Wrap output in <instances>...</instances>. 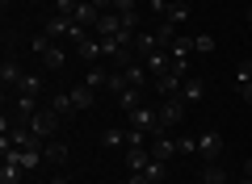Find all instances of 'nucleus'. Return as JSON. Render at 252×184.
<instances>
[{
	"label": "nucleus",
	"mask_w": 252,
	"mask_h": 184,
	"mask_svg": "<svg viewBox=\"0 0 252 184\" xmlns=\"http://www.w3.org/2000/svg\"><path fill=\"white\" fill-rule=\"evenodd\" d=\"M76 9H80L76 0H55V13H63V17H76Z\"/></svg>",
	"instance_id": "nucleus-32"
},
{
	"label": "nucleus",
	"mask_w": 252,
	"mask_h": 184,
	"mask_svg": "<svg viewBox=\"0 0 252 184\" xmlns=\"http://www.w3.org/2000/svg\"><path fill=\"white\" fill-rule=\"evenodd\" d=\"M202 184H227V167L219 163V159H215V163H206V172H202Z\"/></svg>",
	"instance_id": "nucleus-24"
},
{
	"label": "nucleus",
	"mask_w": 252,
	"mask_h": 184,
	"mask_svg": "<svg viewBox=\"0 0 252 184\" xmlns=\"http://www.w3.org/2000/svg\"><path fill=\"white\" fill-rule=\"evenodd\" d=\"M198 151L210 159V163H215V159L223 155V134H219V130H206V134L198 138Z\"/></svg>",
	"instance_id": "nucleus-7"
},
{
	"label": "nucleus",
	"mask_w": 252,
	"mask_h": 184,
	"mask_svg": "<svg viewBox=\"0 0 252 184\" xmlns=\"http://www.w3.org/2000/svg\"><path fill=\"white\" fill-rule=\"evenodd\" d=\"M185 79L189 76H181V71H164V76H156L152 79V88H156V92H160V97H181V84H185Z\"/></svg>",
	"instance_id": "nucleus-5"
},
{
	"label": "nucleus",
	"mask_w": 252,
	"mask_h": 184,
	"mask_svg": "<svg viewBox=\"0 0 252 184\" xmlns=\"http://www.w3.org/2000/svg\"><path fill=\"white\" fill-rule=\"evenodd\" d=\"M206 97V84H202L198 76H189L185 84H181V101H185V105H193V101H202Z\"/></svg>",
	"instance_id": "nucleus-13"
},
{
	"label": "nucleus",
	"mask_w": 252,
	"mask_h": 184,
	"mask_svg": "<svg viewBox=\"0 0 252 184\" xmlns=\"http://www.w3.org/2000/svg\"><path fill=\"white\" fill-rule=\"evenodd\" d=\"M109 92H114V97H118V92H126V88H130V79H126V71H109Z\"/></svg>",
	"instance_id": "nucleus-28"
},
{
	"label": "nucleus",
	"mask_w": 252,
	"mask_h": 184,
	"mask_svg": "<svg viewBox=\"0 0 252 184\" xmlns=\"http://www.w3.org/2000/svg\"><path fill=\"white\" fill-rule=\"evenodd\" d=\"M172 38H177V26H172V21H160V26H156V42H160L164 51H168V46H172Z\"/></svg>",
	"instance_id": "nucleus-27"
},
{
	"label": "nucleus",
	"mask_w": 252,
	"mask_h": 184,
	"mask_svg": "<svg viewBox=\"0 0 252 184\" xmlns=\"http://www.w3.org/2000/svg\"><path fill=\"white\" fill-rule=\"evenodd\" d=\"M189 113V105L181 97H160V105H156V117H160V134H168V126H181Z\"/></svg>",
	"instance_id": "nucleus-1"
},
{
	"label": "nucleus",
	"mask_w": 252,
	"mask_h": 184,
	"mask_svg": "<svg viewBox=\"0 0 252 184\" xmlns=\"http://www.w3.org/2000/svg\"><path fill=\"white\" fill-rule=\"evenodd\" d=\"M30 4H38V0H30Z\"/></svg>",
	"instance_id": "nucleus-41"
},
{
	"label": "nucleus",
	"mask_w": 252,
	"mask_h": 184,
	"mask_svg": "<svg viewBox=\"0 0 252 184\" xmlns=\"http://www.w3.org/2000/svg\"><path fill=\"white\" fill-rule=\"evenodd\" d=\"M97 17H101V9H93V4H80V9H76V26H84V29L97 26Z\"/></svg>",
	"instance_id": "nucleus-26"
},
{
	"label": "nucleus",
	"mask_w": 252,
	"mask_h": 184,
	"mask_svg": "<svg viewBox=\"0 0 252 184\" xmlns=\"http://www.w3.org/2000/svg\"><path fill=\"white\" fill-rule=\"evenodd\" d=\"M143 63H147V71H152V79H156V76H164V71L172 67V54H168V51L160 46V51H152V54H147Z\"/></svg>",
	"instance_id": "nucleus-11"
},
{
	"label": "nucleus",
	"mask_w": 252,
	"mask_h": 184,
	"mask_svg": "<svg viewBox=\"0 0 252 184\" xmlns=\"http://www.w3.org/2000/svg\"><path fill=\"white\" fill-rule=\"evenodd\" d=\"M177 151L181 155H198V138H177Z\"/></svg>",
	"instance_id": "nucleus-33"
},
{
	"label": "nucleus",
	"mask_w": 252,
	"mask_h": 184,
	"mask_svg": "<svg viewBox=\"0 0 252 184\" xmlns=\"http://www.w3.org/2000/svg\"><path fill=\"white\" fill-rule=\"evenodd\" d=\"M109 71H114V67H105V63H93L89 76H84V84H89V88H105V84H109Z\"/></svg>",
	"instance_id": "nucleus-20"
},
{
	"label": "nucleus",
	"mask_w": 252,
	"mask_h": 184,
	"mask_svg": "<svg viewBox=\"0 0 252 184\" xmlns=\"http://www.w3.org/2000/svg\"><path fill=\"white\" fill-rule=\"evenodd\" d=\"M17 97H42V79H38V76H30V71H26V79L17 84Z\"/></svg>",
	"instance_id": "nucleus-25"
},
{
	"label": "nucleus",
	"mask_w": 252,
	"mask_h": 184,
	"mask_svg": "<svg viewBox=\"0 0 252 184\" xmlns=\"http://www.w3.org/2000/svg\"><path fill=\"white\" fill-rule=\"evenodd\" d=\"M76 4H89V0H76Z\"/></svg>",
	"instance_id": "nucleus-40"
},
{
	"label": "nucleus",
	"mask_w": 252,
	"mask_h": 184,
	"mask_svg": "<svg viewBox=\"0 0 252 184\" xmlns=\"http://www.w3.org/2000/svg\"><path fill=\"white\" fill-rule=\"evenodd\" d=\"M240 97H244V105L252 109V79H248V84H240Z\"/></svg>",
	"instance_id": "nucleus-35"
},
{
	"label": "nucleus",
	"mask_w": 252,
	"mask_h": 184,
	"mask_svg": "<svg viewBox=\"0 0 252 184\" xmlns=\"http://www.w3.org/2000/svg\"><path fill=\"white\" fill-rule=\"evenodd\" d=\"M193 51H198V54H210V51H215V38L198 34V38H193Z\"/></svg>",
	"instance_id": "nucleus-30"
},
{
	"label": "nucleus",
	"mask_w": 252,
	"mask_h": 184,
	"mask_svg": "<svg viewBox=\"0 0 252 184\" xmlns=\"http://www.w3.org/2000/svg\"><path fill=\"white\" fill-rule=\"evenodd\" d=\"M76 59H84L93 67V63H101V38H84V42H76Z\"/></svg>",
	"instance_id": "nucleus-9"
},
{
	"label": "nucleus",
	"mask_w": 252,
	"mask_h": 184,
	"mask_svg": "<svg viewBox=\"0 0 252 184\" xmlns=\"http://www.w3.org/2000/svg\"><path fill=\"white\" fill-rule=\"evenodd\" d=\"M130 184H147V180H143V172H130Z\"/></svg>",
	"instance_id": "nucleus-36"
},
{
	"label": "nucleus",
	"mask_w": 252,
	"mask_h": 184,
	"mask_svg": "<svg viewBox=\"0 0 252 184\" xmlns=\"http://www.w3.org/2000/svg\"><path fill=\"white\" fill-rule=\"evenodd\" d=\"M147 151H152V159H164V163H168V159L177 155V142H172L168 134H152V147Z\"/></svg>",
	"instance_id": "nucleus-8"
},
{
	"label": "nucleus",
	"mask_w": 252,
	"mask_h": 184,
	"mask_svg": "<svg viewBox=\"0 0 252 184\" xmlns=\"http://www.w3.org/2000/svg\"><path fill=\"white\" fill-rule=\"evenodd\" d=\"M160 21H172V26H181V21H189V0H168V9H164Z\"/></svg>",
	"instance_id": "nucleus-15"
},
{
	"label": "nucleus",
	"mask_w": 252,
	"mask_h": 184,
	"mask_svg": "<svg viewBox=\"0 0 252 184\" xmlns=\"http://www.w3.org/2000/svg\"><path fill=\"white\" fill-rule=\"evenodd\" d=\"M252 79V59H244L240 67H235V84H248Z\"/></svg>",
	"instance_id": "nucleus-31"
},
{
	"label": "nucleus",
	"mask_w": 252,
	"mask_h": 184,
	"mask_svg": "<svg viewBox=\"0 0 252 184\" xmlns=\"http://www.w3.org/2000/svg\"><path fill=\"white\" fill-rule=\"evenodd\" d=\"M135 51H139V59H147L152 51H160V42H156V29H139V38H135Z\"/></svg>",
	"instance_id": "nucleus-19"
},
{
	"label": "nucleus",
	"mask_w": 252,
	"mask_h": 184,
	"mask_svg": "<svg viewBox=\"0 0 252 184\" xmlns=\"http://www.w3.org/2000/svg\"><path fill=\"white\" fill-rule=\"evenodd\" d=\"M126 79H130V88H147V84H152L147 63H130V67H126Z\"/></svg>",
	"instance_id": "nucleus-18"
},
{
	"label": "nucleus",
	"mask_w": 252,
	"mask_h": 184,
	"mask_svg": "<svg viewBox=\"0 0 252 184\" xmlns=\"http://www.w3.org/2000/svg\"><path fill=\"white\" fill-rule=\"evenodd\" d=\"M126 122L135 126V130H147V134H160V117H156V109L152 105H135L130 113H122Z\"/></svg>",
	"instance_id": "nucleus-4"
},
{
	"label": "nucleus",
	"mask_w": 252,
	"mask_h": 184,
	"mask_svg": "<svg viewBox=\"0 0 252 184\" xmlns=\"http://www.w3.org/2000/svg\"><path fill=\"white\" fill-rule=\"evenodd\" d=\"M139 0H114V13H135Z\"/></svg>",
	"instance_id": "nucleus-34"
},
{
	"label": "nucleus",
	"mask_w": 252,
	"mask_h": 184,
	"mask_svg": "<svg viewBox=\"0 0 252 184\" xmlns=\"http://www.w3.org/2000/svg\"><path fill=\"white\" fill-rule=\"evenodd\" d=\"M147 163H152V151L147 147H126V167L130 172H143Z\"/></svg>",
	"instance_id": "nucleus-14"
},
{
	"label": "nucleus",
	"mask_w": 252,
	"mask_h": 184,
	"mask_svg": "<svg viewBox=\"0 0 252 184\" xmlns=\"http://www.w3.org/2000/svg\"><path fill=\"white\" fill-rule=\"evenodd\" d=\"M42 159L51 167H63L67 163V142H42Z\"/></svg>",
	"instance_id": "nucleus-12"
},
{
	"label": "nucleus",
	"mask_w": 252,
	"mask_h": 184,
	"mask_svg": "<svg viewBox=\"0 0 252 184\" xmlns=\"http://www.w3.org/2000/svg\"><path fill=\"white\" fill-rule=\"evenodd\" d=\"M72 92V105H76V113H84V109H93L97 105V88H89V84H80V88H67Z\"/></svg>",
	"instance_id": "nucleus-10"
},
{
	"label": "nucleus",
	"mask_w": 252,
	"mask_h": 184,
	"mask_svg": "<svg viewBox=\"0 0 252 184\" xmlns=\"http://www.w3.org/2000/svg\"><path fill=\"white\" fill-rule=\"evenodd\" d=\"M101 142H105L109 151H114V147H126V130H105V134H101Z\"/></svg>",
	"instance_id": "nucleus-29"
},
{
	"label": "nucleus",
	"mask_w": 252,
	"mask_h": 184,
	"mask_svg": "<svg viewBox=\"0 0 252 184\" xmlns=\"http://www.w3.org/2000/svg\"><path fill=\"white\" fill-rule=\"evenodd\" d=\"M248 38H252V34H248Z\"/></svg>",
	"instance_id": "nucleus-43"
},
{
	"label": "nucleus",
	"mask_w": 252,
	"mask_h": 184,
	"mask_svg": "<svg viewBox=\"0 0 252 184\" xmlns=\"http://www.w3.org/2000/svg\"><path fill=\"white\" fill-rule=\"evenodd\" d=\"M46 184H72V180H67V176H55V180H46Z\"/></svg>",
	"instance_id": "nucleus-37"
},
{
	"label": "nucleus",
	"mask_w": 252,
	"mask_h": 184,
	"mask_svg": "<svg viewBox=\"0 0 252 184\" xmlns=\"http://www.w3.org/2000/svg\"><path fill=\"white\" fill-rule=\"evenodd\" d=\"M164 176H168V163H164V159H152V163L143 167V180L147 184H164Z\"/></svg>",
	"instance_id": "nucleus-22"
},
{
	"label": "nucleus",
	"mask_w": 252,
	"mask_h": 184,
	"mask_svg": "<svg viewBox=\"0 0 252 184\" xmlns=\"http://www.w3.org/2000/svg\"><path fill=\"white\" fill-rule=\"evenodd\" d=\"M168 54H172V59H189V54H193V38L177 34V38H172V46H168Z\"/></svg>",
	"instance_id": "nucleus-23"
},
{
	"label": "nucleus",
	"mask_w": 252,
	"mask_h": 184,
	"mask_svg": "<svg viewBox=\"0 0 252 184\" xmlns=\"http://www.w3.org/2000/svg\"><path fill=\"white\" fill-rule=\"evenodd\" d=\"M244 184H252V180H244Z\"/></svg>",
	"instance_id": "nucleus-42"
},
{
	"label": "nucleus",
	"mask_w": 252,
	"mask_h": 184,
	"mask_svg": "<svg viewBox=\"0 0 252 184\" xmlns=\"http://www.w3.org/2000/svg\"><path fill=\"white\" fill-rule=\"evenodd\" d=\"M26 180V167L17 163V159H4V167H0V184H21Z\"/></svg>",
	"instance_id": "nucleus-17"
},
{
	"label": "nucleus",
	"mask_w": 252,
	"mask_h": 184,
	"mask_svg": "<svg viewBox=\"0 0 252 184\" xmlns=\"http://www.w3.org/2000/svg\"><path fill=\"white\" fill-rule=\"evenodd\" d=\"M26 126H30V130H34V138H42V142H46V138H51V134H55V130H59V126H63V117L55 113L51 105H42V109H38V113L30 117Z\"/></svg>",
	"instance_id": "nucleus-3"
},
{
	"label": "nucleus",
	"mask_w": 252,
	"mask_h": 184,
	"mask_svg": "<svg viewBox=\"0 0 252 184\" xmlns=\"http://www.w3.org/2000/svg\"><path fill=\"white\" fill-rule=\"evenodd\" d=\"M9 4H13V0H0V9H4V13H9Z\"/></svg>",
	"instance_id": "nucleus-38"
},
{
	"label": "nucleus",
	"mask_w": 252,
	"mask_h": 184,
	"mask_svg": "<svg viewBox=\"0 0 252 184\" xmlns=\"http://www.w3.org/2000/svg\"><path fill=\"white\" fill-rule=\"evenodd\" d=\"M135 105H143V88H126V92H118V109H122V113H130Z\"/></svg>",
	"instance_id": "nucleus-21"
},
{
	"label": "nucleus",
	"mask_w": 252,
	"mask_h": 184,
	"mask_svg": "<svg viewBox=\"0 0 252 184\" xmlns=\"http://www.w3.org/2000/svg\"><path fill=\"white\" fill-rule=\"evenodd\" d=\"M34 54L42 59V67H46V71H59L63 63H67V54H63V46L55 42V38H46V34H38V38H34Z\"/></svg>",
	"instance_id": "nucleus-2"
},
{
	"label": "nucleus",
	"mask_w": 252,
	"mask_h": 184,
	"mask_svg": "<svg viewBox=\"0 0 252 184\" xmlns=\"http://www.w3.org/2000/svg\"><path fill=\"white\" fill-rule=\"evenodd\" d=\"M46 105H51L59 117H72V113H76V105H72V92H55V97H46Z\"/></svg>",
	"instance_id": "nucleus-16"
},
{
	"label": "nucleus",
	"mask_w": 252,
	"mask_h": 184,
	"mask_svg": "<svg viewBox=\"0 0 252 184\" xmlns=\"http://www.w3.org/2000/svg\"><path fill=\"white\" fill-rule=\"evenodd\" d=\"M26 79V71H21V63L13 59V54H4V63H0V84H4V92H17V84Z\"/></svg>",
	"instance_id": "nucleus-6"
},
{
	"label": "nucleus",
	"mask_w": 252,
	"mask_h": 184,
	"mask_svg": "<svg viewBox=\"0 0 252 184\" xmlns=\"http://www.w3.org/2000/svg\"><path fill=\"white\" fill-rule=\"evenodd\" d=\"M248 180H252V159H248Z\"/></svg>",
	"instance_id": "nucleus-39"
}]
</instances>
